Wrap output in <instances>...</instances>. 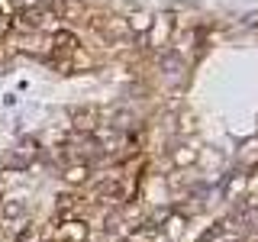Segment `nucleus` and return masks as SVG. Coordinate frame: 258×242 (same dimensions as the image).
Returning a JSON list of instances; mask_svg holds the SVG:
<instances>
[{"label": "nucleus", "mask_w": 258, "mask_h": 242, "mask_svg": "<svg viewBox=\"0 0 258 242\" xmlns=\"http://www.w3.org/2000/svg\"><path fill=\"white\" fill-rule=\"evenodd\" d=\"M55 239L58 242H84L87 239V226L81 220H68V223H61V229L55 232Z\"/></svg>", "instance_id": "obj_1"}]
</instances>
